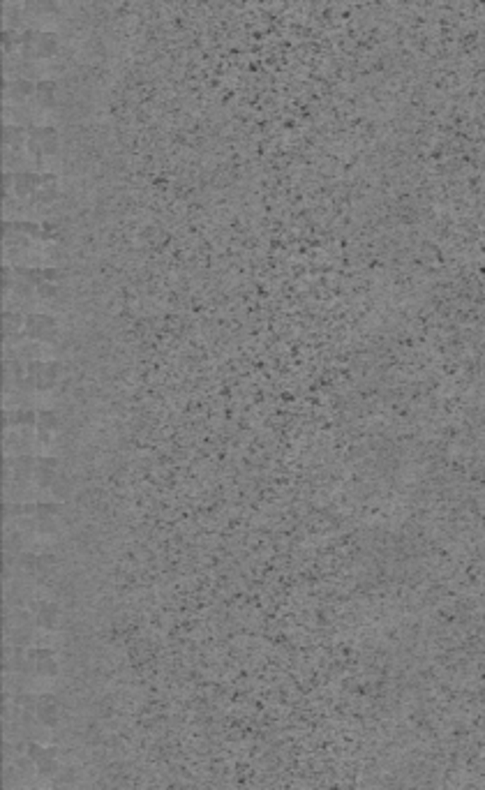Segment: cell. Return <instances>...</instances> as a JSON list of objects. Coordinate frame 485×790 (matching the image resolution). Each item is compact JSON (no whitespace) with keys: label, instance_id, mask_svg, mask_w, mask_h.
I'll return each mask as SVG.
<instances>
[{"label":"cell","instance_id":"cell-1","mask_svg":"<svg viewBox=\"0 0 485 790\" xmlns=\"http://www.w3.org/2000/svg\"><path fill=\"white\" fill-rule=\"evenodd\" d=\"M28 758L37 765V772L42 777H54L58 772V760L54 758V751L44 749L40 744H30L28 746Z\"/></svg>","mask_w":485,"mask_h":790},{"label":"cell","instance_id":"cell-2","mask_svg":"<svg viewBox=\"0 0 485 790\" xmlns=\"http://www.w3.org/2000/svg\"><path fill=\"white\" fill-rule=\"evenodd\" d=\"M37 717L44 726H54L61 719V707L54 698H40L37 702Z\"/></svg>","mask_w":485,"mask_h":790},{"label":"cell","instance_id":"cell-3","mask_svg":"<svg viewBox=\"0 0 485 790\" xmlns=\"http://www.w3.org/2000/svg\"><path fill=\"white\" fill-rule=\"evenodd\" d=\"M35 671L42 673V675H51V673H56V666H54V661L49 659V652H42V654H40L37 664H35Z\"/></svg>","mask_w":485,"mask_h":790}]
</instances>
